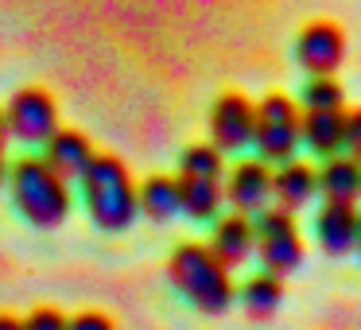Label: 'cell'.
<instances>
[{
	"mask_svg": "<svg viewBox=\"0 0 361 330\" xmlns=\"http://www.w3.org/2000/svg\"><path fill=\"white\" fill-rule=\"evenodd\" d=\"M82 195H86L90 218L109 233H121L136 221V187L117 156L90 159V167L82 171Z\"/></svg>",
	"mask_w": 361,
	"mask_h": 330,
	"instance_id": "1",
	"label": "cell"
},
{
	"mask_svg": "<svg viewBox=\"0 0 361 330\" xmlns=\"http://www.w3.org/2000/svg\"><path fill=\"white\" fill-rule=\"evenodd\" d=\"M8 179H12L16 210L24 214L32 226L55 229L66 221V214H71V187H66V179H59L39 156H24L12 167Z\"/></svg>",
	"mask_w": 361,
	"mask_h": 330,
	"instance_id": "2",
	"label": "cell"
},
{
	"mask_svg": "<svg viewBox=\"0 0 361 330\" xmlns=\"http://www.w3.org/2000/svg\"><path fill=\"white\" fill-rule=\"evenodd\" d=\"M171 283L206 314H221L233 303V283H229V268L214 257L206 245H183L175 249L171 264Z\"/></svg>",
	"mask_w": 361,
	"mask_h": 330,
	"instance_id": "3",
	"label": "cell"
},
{
	"mask_svg": "<svg viewBox=\"0 0 361 330\" xmlns=\"http://www.w3.org/2000/svg\"><path fill=\"white\" fill-rule=\"evenodd\" d=\"M252 144L264 159L288 164L299 148V109L283 94H268L260 105H252Z\"/></svg>",
	"mask_w": 361,
	"mask_h": 330,
	"instance_id": "4",
	"label": "cell"
},
{
	"mask_svg": "<svg viewBox=\"0 0 361 330\" xmlns=\"http://www.w3.org/2000/svg\"><path fill=\"white\" fill-rule=\"evenodd\" d=\"M252 249H260V260H264V268L272 276L280 272H291V268L303 264V241H299V229L295 221H291L288 210H264L260 214V221L252 226Z\"/></svg>",
	"mask_w": 361,
	"mask_h": 330,
	"instance_id": "5",
	"label": "cell"
},
{
	"mask_svg": "<svg viewBox=\"0 0 361 330\" xmlns=\"http://www.w3.org/2000/svg\"><path fill=\"white\" fill-rule=\"evenodd\" d=\"M4 128L8 136L24 144H47L59 128V105L47 90H20L12 94L8 109H4Z\"/></svg>",
	"mask_w": 361,
	"mask_h": 330,
	"instance_id": "6",
	"label": "cell"
},
{
	"mask_svg": "<svg viewBox=\"0 0 361 330\" xmlns=\"http://www.w3.org/2000/svg\"><path fill=\"white\" fill-rule=\"evenodd\" d=\"M295 55L303 63V71H311V78H334V71L345 59V35L330 20H314L303 28L295 43Z\"/></svg>",
	"mask_w": 361,
	"mask_h": 330,
	"instance_id": "7",
	"label": "cell"
},
{
	"mask_svg": "<svg viewBox=\"0 0 361 330\" xmlns=\"http://www.w3.org/2000/svg\"><path fill=\"white\" fill-rule=\"evenodd\" d=\"M210 133L218 152H237L245 144H252V102L241 94L218 97V105L210 113Z\"/></svg>",
	"mask_w": 361,
	"mask_h": 330,
	"instance_id": "8",
	"label": "cell"
},
{
	"mask_svg": "<svg viewBox=\"0 0 361 330\" xmlns=\"http://www.w3.org/2000/svg\"><path fill=\"white\" fill-rule=\"evenodd\" d=\"M268 195H272V175L260 159H249V164H237L233 175H229V187L221 190V198L237 206L241 214H252V210H264Z\"/></svg>",
	"mask_w": 361,
	"mask_h": 330,
	"instance_id": "9",
	"label": "cell"
},
{
	"mask_svg": "<svg viewBox=\"0 0 361 330\" xmlns=\"http://www.w3.org/2000/svg\"><path fill=\"white\" fill-rule=\"evenodd\" d=\"M90 159H94V148H90L86 136L74 133V128H55V136L47 140L43 164H47L59 179H82V171L90 167Z\"/></svg>",
	"mask_w": 361,
	"mask_h": 330,
	"instance_id": "10",
	"label": "cell"
},
{
	"mask_svg": "<svg viewBox=\"0 0 361 330\" xmlns=\"http://www.w3.org/2000/svg\"><path fill=\"white\" fill-rule=\"evenodd\" d=\"M314 233H319V245L330 257H345L357 245V210L342 202H326L314 218Z\"/></svg>",
	"mask_w": 361,
	"mask_h": 330,
	"instance_id": "11",
	"label": "cell"
},
{
	"mask_svg": "<svg viewBox=\"0 0 361 330\" xmlns=\"http://www.w3.org/2000/svg\"><path fill=\"white\" fill-rule=\"evenodd\" d=\"M299 136L307 140V148L319 156H334L342 148L345 136V109H307L299 117Z\"/></svg>",
	"mask_w": 361,
	"mask_h": 330,
	"instance_id": "12",
	"label": "cell"
},
{
	"mask_svg": "<svg viewBox=\"0 0 361 330\" xmlns=\"http://www.w3.org/2000/svg\"><path fill=\"white\" fill-rule=\"evenodd\" d=\"M252 245H257L252 241V221L245 218V214H229V218H221L218 226H214V241L206 245V249H210L226 268H233V264H241V260H249Z\"/></svg>",
	"mask_w": 361,
	"mask_h": 330,
	"instance_id": "13",
	"label": "cell"
},
{
	"mask_svg": "<svg viewBox=\"0 0 361 330\" xmlns=\"http://www.w3.org/2000/svg\"><path fill=\"white\" fill-rule=\"evenodd\" d=\"M314 187L326 195V202H342V206H353L361 190V171L350 156H330L322 175H314Z\"/></svg>",
	"mask_w": 361,
	"mask_h": 330,
	"instance_id": "14",
	"label": "cell"
},
{
	"mask_svg": "<svg viewBox=\"0 0 361 330\" xmlns=\"http://www.w3.org/2000/svg\"><path fill=\"white\" fill-rule=\"evenodd\" d=\"M314 190H319L314 187V171L307 164H295V159H288V164L272 175V195L280 198V210H288V214L311 202Z\"/></svg>",
	"mask_w": 361,
	"mask_h": 330,
	"instance_id": "15",
	"label": "cell"
},
{
	"mask_svg": "<svg viewBox=\"0 0 361 330\" xmlns=\"http://www.w3.org/2000/svg\"><path fill=\"white\" fill-rule=\"evenodd\" d=\"M179 214H187V218L202 221V218H214L221 206V183L214 179H187V175H179Z\"/></svg>",
	"mask_w": 361,
	"mask_h": 330,
	"instance_id": "16",
	"label": "cell"
},
{
	"mask_svg": "<svg viewBox=\"0 0 361 330\" xmlns=\"http://www.w3.org/2000/svg\"><path fill=\"white\" fill-rule=\"evenodd\" d=\"M136 210H144L152 221L175 218L179 214V187H175V179H167V175L144 179V187L136 190Z\"/></svg>",
	"mask_w": 361,
	"mask_h": 330,
	"instance_id": "17",
	"label": "cell"
},
{
	"mask_svg": "<svg viewBox=\"0 0 361 330\" xmlns=\"http://www.w3.org/2000/svg\"><path fill=\"white\" fill-rule=\"evenodd\" d=\"M241 303L249 311V319H272L283 303V283L280 276L264 272V276H252L249 283L241 288Z\"/></svg>",
	"mask_w": 361,
	"mask_h": 330,
	"instance_id": "18",
	"label": "cell"
},
{
	"mask_svg": "<svg viewBox=\"0 0 361 330\" xmlns=\"http://www.w3.org/2000/svg\"><path fill=\"white\" fill-rule=\"evenodd\" d=\"M179 175L187 179H221V152L214 144H190L183 152V164H179Z\"/></svg>",
	"mask_w": 361,
	"mask_h": 330,
	"instance_id": "19",
	"label": "cell"
},
{
	"mask_svg": "<svg viewBox=\"0 0 361 330\" xmlns=\"http://www.w3.org/2000/svg\"><path fill=\"white\" fill-rule=\"evenodd\" d=\"M345 94L334 78H311L303 86V105L307 109H342Z\"/></svg>",
	"mask_w": 361,
	"mask_h": 330,
	"instance_id": "20",
	"label": "cell"
},
{
	"mask_svg": "<svg viewBox=\"0 0 361 330\" xmlns=\"http://www.w3.org/2000/svg\"><path fill=\"white\" fill-rule=\"evenodd\" d=\"M24 330H66V314L55 311V307H39V311L27 314Z\"/></svg>",
	"mask_w": 361,
	"mask_h": 330,
	"instance_id": "21",
	"label": "cell"
},
{
	"mask_svg": "<svg viewBox=\"0 0 361 330\" xmlns=\"http://www.w3.org/2000/svg\"><path fill=\"white\" fill-rule=\"evenodd\" d=\"M66 330H117V326H113L102 311H82V314H74V319H66Z\"/></svg>",
	"mask_w": 361,
	"mask_h": 330,
	"instance_id": "22",
	"label": "cell"
},
{
	"mask_svg": "<svg viewBox=\"0 0 361 330\" xmlns=\"http://www.w3.org/2000/svg\"><path fill=\"white\" fill-rule=\"evenodd\" d=\"M361 144V113H345V136L342 148H357Z\"/></svg>",
	"mask_w": 361,
	"mask_h": 330,
	"instance_id": "23",
	"label": "cell"
},
{
	"mask_svg": "<svg viewBox=\"0 0 361 330\" xmlns=\"http://www.w3.org/2000/svg\"><path fill=\"white\" fill-rule=\"evenodd\" d=\"M0 330H24V322L12 319V314H0Z\"/></svg>",
	"mask_w": 361,
	"mask_h": 330,
	"instance_id": "24",
	"label": "cell"
},
{
	"mask_svg": "<svg viewBox=\"0 0 361 330\" xmlns=\"http://www.w3.org/2000/svg\"><path fill=\"white\" fill-rule=\"evenodd\" d=\"M4 140H8V128H4V113H0V148H4Z\"/></svg>",
	"mask_w": 361,
	"mask_h": 330,
	"instance_id": "25",
	"label": "cell"
},
{
	"mask_svg": "<svg viewBox=\"0 0 361 330\" xmlns=\"http://www.w3.org/2000/svg\"><path fill=\"white\" fill-rule=\"evenodd\" d=\"M0 183H4V148H0Z\"/></svg>",
	"mask_w": 361,
	"mask_h": 330,
	"instance_id": "26",
	"label": "cell"
}]
</instances>
